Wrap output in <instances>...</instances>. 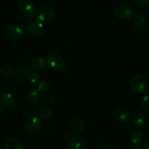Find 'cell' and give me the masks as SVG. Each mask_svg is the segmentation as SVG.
Returning <instances> with one entry per match:
<instances>
[{
    "instance_id": "obj_3",
    "label": "cell",
    "mask_w": 149,
    "mask_h": 149,
    "mask_svg": "<svg viewBox=\"0 0 149 149\" xmlns=\"http://www.w3.org/2000/svg\"><path fill=\"white\" fill-rule=\"evenodd\" d=\"M47 62L54 70H61L65 66V59L61 53L56 51H50L47 55Z\"/></svg>"
},
{
    "instance_id": "obj_14",
    "label": "cell",
    "mask_w": 149,
    "mask_h": 149,
    "mask_svg": "<svg viewBox=\"0 0 149 149\" xmlns=\"http://www.w3.org/2000/svg\"><path fill=\"white\" fill-rule=\"evenodd\" d=\"M85 122L81 118H74L71 121L70 129L72 133L78 134L85 130Z\"/></svg>"
},
{
    "instance_id": "obj_13",
    "label": "cell",
    "mask_w": 149,
    "mask_h": 149,
    "mask_svg": "<svg viewBox=\"0 0 149 149\" xmlns=\"http://www.w3.org/2000/svg\"><path fill=\"white\" fill-rule=\"evenodd\" d=\"M46 66V60L42 56L34 57L30 61V67L35 71H41Z\"/></svg>"
},
{
    "instance_id": "obj_6",
    "label": "cell",
    "mask_w": 149,
    "mask_h": 149,
    "mask_svg": "<svg viewBox=\"0 0 149 149\" xmlns=\"http://www.w3.org/2000/svg\"><path fill=\"white\" fill-rule=\"evenodd\" d=\"M55 9L50 5H43L40 8L37 13L38 18L41 22L50 23L54 21L56 18Z\"/></svg>"
},
{
    "instance_id": "obj_7",
    "label": "cell",
    "mask_w": 149,
    "mask_h": 149,
    "mask_svg": "<svg viewBox=\"0 0 149 149\" xmlns=\"http://www.w3.org/2000/svg\"><path fill=\"white\" fill-rule=\"evenodd\" d=\"M24 127L29 134H37L42 129V122L37 117H29L24 121Z\"/></svg>"
},
{
    "instance_id": "obj_8",
    "label": "cell",
    "mask_w": 149,
    "mask_h": 149,
    "mask_svg": "<svg viewBox=\"0 0 149 149\" xmlns=\"http://www.w3.org/2000/svg\"><path fill=\"white\" fill-rule=\"evenodd\" d=\"M115 15L121 20H129L132 18L134 15L133 9L127 5H121L117 7L115 10Z\"/></svg>"
},
{
    "instance_id": "obj_30",
    "label": "cell",
    "mask_w": 149,
    "mask_h": 149,
    "mask_svg": "<svg viewBox=\"0 0 149 149\" xmlns=\"http://www.w3.org/2000/svg\"><path fill=\"white\" fill-rule=\"evenodd\" d=\"M1 67H1V63H0V70H1Z\"/></svg>"
},
{
    "instance_id": "obj_11",
    "label": "cell",
    "mask_w": 149,
    "mask_h": 149,
    "mask_svg": "<svg viewBox=\"0 0 149 149\" xmlns=\"http://www.w3.org/2000/svg\"><path fill=\"white\" fill-rule=\"evenodd\" d=\"M132 26L136 31L141 32L146 28L148 24V20L145 15L140 13H136L132 18Z\"/></svg>"
},
{
    "instance_id": "obj_18",
    "label": "cell",
    "mask_w": 149,
    "mask_h": 149,
    "mask_svg": "<svg viewBox=\"0 0 149 149\" xmlns=\"http://www.w3.org/2000/svg\"><path fill=\"white\" fill-rule=\"evenodd\" d=\"M15 101V100L14 96L13 94H10V93L4 94L1 97V99H0L1 104L3 106H5V107H11V106L14 104Z\"/></svg>"
},
{
    "instance_id": "obj_10",
    "label": "cell",
    "mask_w": 149,
    "mask_h": 149,
    "mask_svg": "<svg viewBox=\"0 0 149 149\" xmlns=\"http://www.w3.org/2000/svg\"><path fill=\"white\" fill-rule=\"evenodd\" d=\"M66 149H86V142L81 136H73L67 142Z\"/></svg>"
},
{
    "instance_id": "obj_20",
    "label": "cell",
    "mask_w": 149,
    "mask_h": 149,
    "mask_svg": "<svg viewBox=\"0 0 149 149\" xmlns=\"http://www.w3.org/2000/svg\"><path fill=\"white\" fill-rule=\"evenodd\" d=\"M0 74L2 77L5 78H9L10 77L13 76L14 74V70L13 69V67H11L10 66H3V67H1V70H0Z\"/></svg>"
},
{
    "instance_id": "obj_23",
    "label": "cell",
    "mask_w": 149,
    "mask_h": 149,
    "mask_svg": "<svg viewBox=\"0 0 149 149\" xmlns=\"http://www.w3.org/2000/svg\"><path fill=\"white\" fill-rule=\"evenodd\" d=\"M27 80L32 84H39L41 81V77L38 73L34 72L29 74Z\"/></svg>"
},
{
    "instance_id": "obj_22",
    "label": "cell",
    "mask_w": 149,
    "mask_h": 149,
    "mask_svg": "<svg viewBox=\"0 0 149 149\" xmlns=\"http://www.w3.org/2000/svg\"><path fill=\"white\" fill-rule=\"evenodd\" d=\"M140 107L143 111H149V95H145L140 99Z\"/></svg>"
},
{
    "instance_id": "obj_28",
    "label": "cell",
    "mask_w": 149,
    "mask_h": 149,
    "mask_svg": "<svg viewBox=\"0 0 149 149\" xmlns=\"http://www.w3.org/2000/svg\"><path fill=\"white\" fill-rule=\"evenodd\" d=\"M100 149H110V148H109L107 145H104V146H103Z\"/></svg>"
},
{
    "instance_id": "obj_21",
    "label": "cell",
    "mask_w": 149,
    "mask_h": 149,
    "mask_svg": "<svg viewBox=\"0 0 149 149\" xmlns=\"http://www.w3.org/2000/svg\"><path fill=\"white\" fill-rule=\"evenodd\" d=\"M53 114V112L51 110V108L48 107H42L39 112V116L40 118H41L42 119L44 120H47L49 119V118H51Z\"/></svg>"
},
{
    "instance_id": "obj_2",
    "label": "cell",
    "mask_w": 149,
    "mask_h": 149,
    "mask_svg": "<svg viewBox=\"0 0 149 149\" xmlns=\"http://www.w3.org/2000/svg\"><path fill=\"white\" fill-rule=\"evenodd\" d=\"M18 10L24 18H31L37 13V8L32 0H19Z\"/></svg>"
},
{
    "instance_id": "obj_19",
    "label": "cell",
    "mask_w": 149,
    "mask_h": 149,
    "mask_svg": "<svg viewBox=\"0 0 149 149\" xmlns=\"http://www.w3.org/2000/svg\"><path fill=\"white\" fill-rule=\"evenodd\" d=\"M40 97L39 90L37 88H32L26 94V100L29 103L32 104V103H35L38 100Z\"/></svg>"
},
{
    "instance_id": "obj_25",
    "label": "cell",
    "mask_w": 149,
    "mask_h": 149,
    "mask_svg": "<svg viewBox=\"0 0 149 149\" xmlns=\"http://www.w3.org/2000/svg\"><path fill=\"white\" fill-rule=\"evenodd\" d=\"M132 2L138 6H148L149 5V0H131Z\"/></svg>"
},
{
    "instance_id": "obj_9",
    "label": "cell",
    "mask_w": 149,
    "mask_h": 149,
    "mask_svg": "<svg viewBox=\"0 0 149 149\" xmlns=\"http://www.w3.org/2000/svg\"><path fill=\"white\" fill-rule=\"evenodd\" d=\"M6 36L11 40H19L24 35V30L21 26L12 24L7 27Z\"/></svg>"
},
{
    "instance_id": "obj_1",
    "label": "cell",
    "mask_w": 149,
    "mask_h": 149,
    "mask_svg": "<svg viewBox=\"0 0 149 149\" xmlns=\"http://www.w3.org/2000/svg\"><path fill=\"white\" fill-rule=\"evenodd\" d=\"M131 86L137 94H143L148 89V84L144 75L140 73L134 74L131 78Z\"/></svg>"
},
{
    "instance_id": "obj_29",
    "label": "cell",
    "mask_w": 149,
    "mask_h": 149,
    "mask_svg": "<svg viewBox=\"0 0 149 149\" xmlns=\"http://www.w3.org/2000/svg\"><path fill=\"white\" fill-rule=\"evenodd\" d=\"M131 149H143V148L140 147V146H134V147L132 148H131Z\"/></svg>"
},
{
    "instance_id": "obj_26",
    "label": "cell",
    "mask_w": 149,
    "mask_h": 149,
    "mask_svg": "<svg viewBox=\"0 0 149 149\" xmlns=\"http://www.w3.org/2000/svg\"><path fill=\"white\" fill-rule=\"evenodd\" d=\"M143 146L144 149H149V138L146 139L145 141H143Z\"/></svg>"
},
{
    "instance_id": "obj_4",
    "label": "cell",
    "mask_w": 149,
    "mask_h": 149,
    "mask_svg": "<svg viewBox=\"0 0 149 149\" xmlns=\"http://www.w3.org/2000/svg\"><path fill=\"white\" fill-rule=\"evenodd\" d=\"M131 123L138 128H146L149 126V113L145 111L135 112L131 116Z\"/></svg>"
},
{
    "instance_id": "obj_17",
    "label": "cell",
    "mask_w": 149,
    "mask_h": 149,
    "mask_svg": "<svg viewBox=\"0 0 149 149\" xmlns=\"http://www.w3.org/2000/svg\"><path fill=\"white\" fill-rule=\"evenodd\" d=\"M130 140L134 144L140 145L143 143L144 135L143 133L139 130H134L130 133Z\"/></svg>"
},
{
    "instance_id": "obj_27",
    "label": "cell",
    "mask_w": 149,
    "mask_h": 149,
    "mask_svg": "<svg viewBox=\"0 0 149 149\" xmlns=\"http://www.w3.org/2000/svg\"><path fill=\"white\" fill-rule=\"evenodd\" d=\"M5 111V106H3L2 104L0 105V113H4Z\"/></svg>"
},
{
    "instance_id": "obj_12",
    "label": "cell",
    "mask_w": 149,
    "mask_h": 149,
    "mask_svg": "<svg viewBox=\"0 0 149 149\" xmlns=\"http://www.w3.org/2000/svg\"><path fill=\"white\" fill-rule=\"evenodd\" d=\"M113 116L115 119L120 123H126L130 118L128 110L123 107L116 109L113 112Z\"/></svg>"
},
{
    "instance_id": "obj_15",
    "label": "cell",
    "mask_w": 149,
    "mask_h": 149,
    "mask_svg": "<svg viewBox=\"0 0 149 149\" xmlns=\"http://www.w3.org/2000/svg\"><path fill=\"white\" fill-rule=\"evenodd\" d=\"M5 149H24L22 144L17 138L13 137H10L5 141Z\"/></svg>"
},
{
    "instance_id": "obj_16",
    "label": "cell",
    "mask_w": 149,
    "mask_h": 149,
    "mask_svg": "<svg viewBox=\"0 0 149 149\" xmlns=\"http://www.w3.org/2000/svg\"><path fill=\"white\" fill-rule=\"evenodd\" d=\"M31 72L30 71V70L27 68H20L14 72V79H15V81H18V82L24 81L27 80L29 74Z\"/></svg>"
},
{
    "instance_id": "obj_5",
    "label": "cell",
    "mask_w": 149,
    "mask_h": 149,
    "mask_svg": "<svg viewBox=\"0 0 149 149\" xmlns=\"http://www.w3.org/2000/svg\"><path fill=\"white\" fill-rule=\"evenodd\" d=\"M26 29L31 35L34 37H40L45 31V28L42 23L39 19L29 18L26 22Z\"/></svg>"
},
{
    "instance_id": "obj_24",
    "label": "cell",
    "mask_w": 149,
    "mask_h": 149,
    "mask_svg": "<svg viewBox=\"0 0 149 149\" xmlns=\"http://www.w3.org/2000/svg\"><path fill=\"white\" fill-rule=\"evenodd\" d=\"M50 88V86L48 84V82L43 81H40L39 84H38V88L37 89L39 90V91H42V92H45V91H48Z\"/></svg>"
}]
</instances>
